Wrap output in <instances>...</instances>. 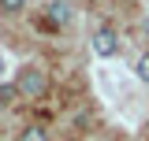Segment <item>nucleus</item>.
<instances>
[{
    "label": "nucleus",
    "mask_w": 149,
    "mask_h": 141,
    "mask_svg": "<svg viewBox=\"0 0 149 141\" xmlns=\"http://www.w3.org/2000/svg\"><path fill=\"white\" fill-rule=\"evenodd\" d=\"M19 141H49V130H45V126H26Z\"/></svg>",
    "instance_id": "4"
},
{
    "label": "nucleus",
    "mask_w": 149,
    "mask_h": 141,
    "mask_svg": "<svg viewBox=\"0 0 149 141\" xmlns=\"http://www.w3.org/2000/svg\"><path fill=\"white\" fill-rule=\"evenodd\" d=\"M26 0H0V11H22Z\"/></svg>",
    "instance_id": "7"
},
{
    "label": "nucleus",
    "mask_w": 149,
    "mask_h": 141,
    "mask_svg": "<svg viewBox=\"0 0 149 141\" xmlns=\"http://www.w3.org/2000/svg\"><path fill=\"white\" fill-rule=\"evenodd\" d=\"M15 97H19V89H15V86H0V104H11Z\"/></svg>",
    "instance_id": "6"
},
{
    "label": "nucleus",
    "mask_w": 149,
    "mask_h": 141,
    "mask_svg": "<svg viewBox=\"0 0 149 141\" xmlns=\"http://www.w3.org/2000/svg\"><path fill=\"white\" fill-rule=\"evenodd\" d=\"M93 56H101V59H112V56L119 52V37L112 26H101V30H93Z\"/></svg>",
    "instance_id": "2"
},
{
    "label": "nucleus",
    "mask_w": 149,
    "mask_h": 141,
    "mask_svg": "<svg viewBox=\"0 0 149 141\" xmlns=\"http://www.w3.org/2000/svg\"><path fill=\"white\" fill-rule=\"evenodd\" d=\"M134 70H138V78H142V82L149 86V52L142 56V59H138V67H134Z\"/></svg>",
    "instance_id": "5"
},
{
    "label": "nucleus",
    "mask_w": 149,
    "mask_h": 141,
    "mask_svg": "<svg viewBox=\"0 0 149 141\" xmlns=\"http://www.w3.org/2000/svg\"><path fill=\"white\" fill-rule=\"evenodd\" d=\"M45 19H49L52 26H67V22H71V4H67V0H49V4H45Z\"/></svg>",
    "instance_id": "3"
},
{
    "label": "nucleus",
    "mask_w": 149,
    "mask_h": 141,
    "mask_svg": "<svg viewBox=\"0 0 149 141\" xmlns=\"http://www.w3.org/2000/svg\"><path fill=\"white\" fill-rule=\"evenodd\" d=\"M15 89L22 93V97L37 100V97H45V89H49V78H45V70H41V67H22V70H19Z\"/></svg>",
    "instance_id": "1"
}]
</instances>
